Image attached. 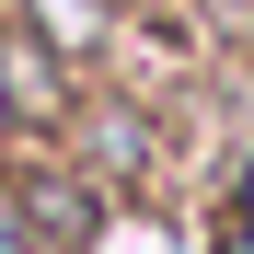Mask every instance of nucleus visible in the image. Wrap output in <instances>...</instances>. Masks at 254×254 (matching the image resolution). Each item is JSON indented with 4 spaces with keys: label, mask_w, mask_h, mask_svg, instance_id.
Returning <instances> with one entry per match:
<instances>
[{
    "label": "nucleus",
    "mask_w": 254,
    "mask_h": 254,
    "mask_svg": "<svg viewBox=\"0 0 254 254\" xmlns=\"http://www.w3.org/2000/svg\"><path fill=\"white\" fill-rule=\"evenodd\" d=\"M35 220H47V243H81L93 208H81V185H35Z\"/></svg>",
    "instance_id": "obj_1"
}]
</instances>
